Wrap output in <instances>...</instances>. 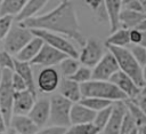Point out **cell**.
<instances>
[{"label":"cell","instance_id":"cell-1","mask_svg":"<svg viewBox=\"0 0 146 134\" xmlns=\"http://www.w3.org/2000/svg\"><path fill=\"white\" fill-rule=\"evenodd\" d=\"M18 24L30 30H44L58 36H65L76 41L81 47L84 46L87 40L80 31L75 8L70 0L59 1L50 11Z\"/></svg>","mask_w":146,"mask_h":134},{"label":"cell","instance_id":"cell-2","mask_svg":"<svg viewBox=\"0 0 146 134\" xmlns=\"http://www.w3.org/2000/svg\"><path fill=\"white\" fill-rule=\"evenodd\" d=\"M105 47L115 57L120 71L125 73L128 77H130L133 80V82L141 89L145 85L141 66L137 63V61L135 60L130 50L128 48H120V47H113V46H105Z\"/></svg>","mask_w":146,"mask_h":134},{"label":"cell","instance_id":"cell-3","mask_svg":"<svg viewBox=\"0 0 146 134\" xmlns=\"http://www.w3.org/2000/svg\"><path fill=\"white\" fill-rule=\"evenodd\" d=\"M82 97H96L106 100L110 102H119L128 100L127 96L112 82L90 80L86 84L80 85Z\"/></svg>","mask_w":146,"mask_h":134},{"label":"cell","instance_id":"cell-4","mask_svg":"<svg viewBox=\"0 0 146 134\" xmlns=\"http://www.w3.org/2000/svg\"><path fill=\"white\" fill-rule=\"evenodd\" d=\"M13 71L1 70L0 74V113L2 115L7 126L9 127L13 117V103L15 92L11 85Z\"/></svg>","mask_w":146,"mask_h":134},{"label":"cell","instance_id":"cell-5","mask_svg":"<svg viewBox=\"0 0 146 134\" xmlns=\"http://www.w3.org/2000/svg\"><path fill=\"white\" fill-rule=\"evenodd\" d=\"M50 116L49 121L51 126H59L64 128H68L71 126L70 123V112L73 105L72 102L64 98L59 94L52 95L50 98Z\"/></svg>","mask_w":146,"mask_h":134},{"label":"cell","instance_id":"cell-6","mask_svg":"<svg viewBox=\"0 0 146 134\" xmlns=\"http://www.w3.org/2000/svg\"><path fill=\"white\" fill-rule=\"evenodd\" d=\"M33 38L34 36L30 29L23 27L19 24L13 25L9 33L3 39V50L11 56H16Z\"/></svg>","mask_w":146,"mask_h":134},{"label":"cell","instance_id":"cell-7","mask_svg":"<svg viewBox=\"0 0 146 134\" xmlns=\"http://www.w3.org/2000/svg\"><path fill=\"white\" fill-rule=\"evenodd\" d=\"M31 32L33 33L34 37L40 38L44 44L51 46L52 48H55L59 52H62L67 57H72L75 60L79 58V52L75 49L73 44L71 41H68L67 39H65L64 37L58 36L56 33L44 31V30H31Z\"/></svg>","mask_w":146,"mask_h":134},{"label":"cell","instance_id":"cell-8","mask_svg":"<svg viewBox=\"0 0 146 134\" xmlns=\"http://www.w3.org/2000/svg\"><path fill=\"white\" fill-rule=\"evenodd\" d=\"M104 45L100 42L99 39L91 37L86 40L84 46L82 47L81 52L79 53V62L87 68H94L104 56L105 54Z\"/></svg>","mask_w":146,"mask_h":134},{"label":"cell","instance_id":"cell-9","mask_svg":"<svg viewBox=\"0 0 146 134\" xmlns=\"http://www.w3.org/2000/svg\"><path fill=\"white\" fill-rule=\"evenodd\" d=\"M119 65L111 52H106L102 60L91 70V80L110 81L111 77L119 71Z\"/></svg>","mask_w":146,"mask_h":134},{"label":"cell","instance_id":"cell-10","mask_svg":"<svg viewBox=\"0 0 146 134\" xmlns=\"http://www.w3.org/2000/svg\"><path fill=\"white\" fill-rule=\"evenodd\" d=\"M67 56L62 52L52 48L51 46L43 44L39 54L30 62L31 65H39L44 68H54L55 65H59V63L65 60Z\"/></svg>","mask_w":146,"mask_h":134},{"label":"cell","instance_id":"cell-11","mask_svg":"<svg viewBox=\"0 0 146 134\" xmlns=\"http://www.w3.org/2000/svg\"><path fill=\"white\" fill-rule=\"evenodd\" d=\"M59 82V72L55 68H43L36 78V87L42 93L55 92L58 89Z\"/></svg>","mask_w":146,"mask_h":134},{"label":"cell","instance_id":"cell-12","mask_svg":"<svg viewBox=\"0 0 146 134\" xmlns=\"http://www.w3.org/2000/svg\"><path fill=\"white\" fill-rule=\"evenodd\" d=\"M125 112H127V108L124 101L114 102L110 120L100 134H121V126Z\"/></svg>","mask_w":146,"mask_h":134},{"label":"cell","instance_id":"cell-13","mask_svg":"<svg viewBox=\"0 0 146 134\" xmlns=\"http://www.w3.org/2000/svg\"><path fill=\"white\" fill-rule=\"evenodd\" d=\"M110 82H112L113 85H115L127 96L128 100L135 98L141 92V89L133 82V80L130 77H128L125 73H123L122 71H120V70L111 77Z\"/></svg>","mask_w":146,"mask_h":134},{"label":"cell","instance_id":"cell-14","mask_svg":"<svg viewBox=\"0 0 146 134\" xmlns=\"http://www.w3.org/2000/svg\"><path fill=\"white\" fill-rule=\"evenodd\" d=\"M35 101L36 96H34L29 90L15 93L13 103V116H27L33 108Z\"/></svg>","mask_w":146,"mask_h":134},{"label":"cell","instance_id":"cell-15","mask_svg":"<svg viewBox=\"0 0 146 134\" xmlns=\"http://www.w3.org/2000/svg\"><path fill=\"white\" fill-rule=\"evenodd\" d=\"M27 116L39 128L41 126H43L49 120V116H50V101H49V98L42 97V98L36 100L33 108L31 109V111Z\"/></svg>","mask_w":146,"mask_h":134},{"label":"cell","instance_id":"cell-16","mask_svg":"<svg viewBox=\"0 0 146 134\" xmlns=\"http://www.w3.org/2000/svg\"><path fill=\"white\" fill-rule=\"evenodd\" d=\"M58 94L72 103H79L82 98L80 85L71 79L64 78L58 86Z\"/></svg>","mask_w":146,"mask_h":134},{"label":"cell","instance_id":"cell-17","mask_svg":"<svg viewBox=\"0 0 146 134\" xmlns=\"http://www.w3.org/2000/svg\"><path fill=\"white\" fill-rule=\"evenodd\" d=\"M96 112L86 108L80 103H73L70 112V123L71 125H81L92 123L95 119Z\"/></svg>","mask_w":146,"mask_h":134},{"label":"cell","instance_id":"cell-18","mask_svg":"<svg viewBox=\"0 0 146 134\" xmlns=\"http://www.w3.org/2000/svg\"><path fill=\"white\" fill-rule=\"evenodd\" d=\"M10 128L16 134H36L39 127L29 118V116H13Z\"/></svg>","mask_w":146,"mask_h":134},{"label":"cell","instance_id":"cell-19","mask_svg":"<svg viewBox=\"0 0 146 134\" xmlns=\"http://www.w3.org/2000/svg\"><path fill=\"white\" fill-rule=\"evenodd\" d=\"M104 3H105L106 11H107L110 30H111V33H113L121 27L120 14L122 10V1H120V0H106V1H104Z\"/></svg>","mask_w":146,"mask_h":134},{"label":"cell","instance_id":"cell-20","mask_svg":"<svg viewBox=\"0 0 146 134\" xmlns=\"http://www.w3.org/2000/svg\"><path fill=\"white\" fill-rule=\"evenodd\" d=\"M14 72L23 78V80L25 81V84L27 86V90L31 92L34 96H36V82H35V79H34V76H33L31 64L18 62L17 60H15V70H14Z\"/></svg>","mask_w":146,"mask_h":134},{"label":"cell","instance_id":"cell-21","mask_svg":"<svg viewBox=\"0 0 146 134\" xmlns=\"http://www.w3.org/2000/svg\"><path fill=\"white\" fill-rule=\"evenodd\" d=\"M43 41L38 38L34 37L15 57V60H17L18 62H23V63H30L40 52V49L43 46Z\"/></svg>","mask_w":146,"mask_h":134},{"label":"cell","instance_id":"cell-22","mask_svg":"<svg viewBox=\"0 0 146 134\" xmlns=\"http://www.w3.org/2000/svg\"><path fill=\"white\" fill-rule=\"evenodd\" d=\"M47 1L46 0H27L22 8L21 13L15 17L18 23L25 22L30 18H33L38 16V13L46 6Z\"/></svg>","mask_w":146,"mask_h":134},{"label":"cell","instance_id":"cell-23","mask_svg":"<svg viewBox=\"0 0 146 134\" xmlns=\"http://www.w3.org/2000/svg\"><path fill=\"white\" fill-rule=\"evenodd\" d=\"M145 18H146L145 14H140L122 8L120 14V25L122 29H127V30L136 29Z\"/></svg>","mask_w":146,"mask_h":134},{"label":"cell","instance_id":"cell-24","mask_svg":"<svg viewBox=\"0 0 146 134\" xmlns=\"http://www.w3.org/2000/svg\"><path fill=\"white\" fill-rule=\"evenodd\" d=\"M129 45H130L129 30L122 29V27L111 33V36L107 38L105 42V46H113V47H120V48H128Z\"/></svg>","mask_w":146,"mask_h":134},{"label":"cell","instance_id":"cell-25","mask_svg":"<svg viewBox=\"0 0 146 134\" xmlns=\"http://www.w3.org/2000/svg\"><path fill=\"white\" fill-rule=\"evenodd\" d=\"M25 2L26 0H2L0 2V16L16 17L21 13Z\"/></svg>","mask_w":146,"mask_h":134},{"label":"cell","instance_id":"cell-26","mask_svg":"<svg viewBox=\"0 0 146 134\" xmlns=\"http://www.w3.org/2000/svg\"><path fill=\"white\" fill-rule=\"evenodd\" d=\"M124 104H125L127 111L133 118V120H135V123L137 125V128L146 124V115L141 111V109L132 100H125L124 101Z\"/></svg>","mask_w":146,"mask_h":134},{"label":"cell","instance_id":"cell-27","mask_svg":"<svg viewBox=\"0 0 146 134\" xmlns=\"http://www.w3.org/2000/svg\"><path fill=\"white\" fill-rule=\"evenodd\" d=\"M79 103L84 105L86 108L90 109L94 112H98V111H100L105 108H108L113 104V102L102 100V98H96V97H82Z\"/></svg>","mask_w":146,"mask_h":134},{"label":"cell","instance_id":"cell-28","mask_svg":"<svg viewBox=\"0 0 146 134\" xmlns=\"http://www.w3.org/2000/svg\"><path fill=\"white\" fill-rule=\"evenodd\" d=\"M79 68H80L79 60H75L72 57H66L59 63V72L65 78H70L71 76H73Z\"/></svg>","mask_w":146,"mask_h":134},{"label":"cell","instance_id":"cell-29","mask_svg":"<svg viewBox=\"0 0 146 134\" xmlns=\"http://www.w3.org/2000/svg\"><path fill=\"white\" fill-rule=\"evenodd\" d=\"M65 134H100V131L94 125V123L81 124V125H71Z\"/></svg>","mask_w":146,"mask_h":134},{"label":"cell","instance_id":"cell-30","mask_svg":"<svg viewBox=\"0 0 146 134\" xmlns=\"http://www.w3.org/2000/svg\"><path fill=\"white\" fill-rule=\"evenodd\" d=\"M112 108H113V104L108 108H105V109L96 112V116H95V119H94L92 123L100 131V133L110 120V117H111V113H112Z\"/></svg>","mask_w":146,"mask_h":134},{"label":"cell","instance_id":"cell-31","mask_svg":"<svg viewBox=\"0 0 146 134\" xmlns=\"http://www.w3.org/2000/svg\"><path fill=\"white\" fill-rule=\"evenodd\" d=\"M67 79H71V80H73L74 82H76L79 85L86 84V82H88V81L91 80V69L82 65V66H80L76 70V72L73 76H71Z\"/></svg>","mask_w":146,"mask_h":134},{"label":"cell","instance_id":"cell-32","mask_svg":"<svg viewBox=\"0 0 146 134\" xmlns=\"http://www.w3.org/2000/svg\"><path fill=\"white\" fill-rule=\"evenodd\" d=\"M128 49L141 68L146 65V47H143L140 45H131V47Z\"/></svg>","mask_w":146,"mask_h":134},{"label":"cell","instance_id":"cell-33","mask_svg":"<svg viewBox=\"0 0 146 134\" xmlns=\"http://www.w3.org/2000/svg\"><path fill=\"white\" fill-rule=\"evenodd\" d=\"M0 69L1 70H15V58L5 50L0 52Z\"/></svg>","mask_w":146,"mask_h":134},{"label":"cell","instance_id":"cell-34","mask_svg":"<svg viewBox=\"0 0 146 134\" xmlns=\"http://www.w3.org/2000/svg\"><path fill=\"white\" fill-rule=\"evenodd\" d=\"M13 16H0V40H3L13 27Z\"/></svg>","mask_w":146,"mask_h":134},{"label":"cell","instance_id":"cell-35","mask_svg":"<svg viewBox=\"0 0 146 134\" xmlns=\"http://www.w3.org/2000/svg\"><path fill=\"white\" fill-rule=\"evenodd\" d=\"M137 129V125L133 120V118L131 117V115L127 111L122 121V126H121V134H129L133 131Z\"/></svg>","mask_w":146,"mask_h":134},{"label":"cell","instance_id":"cell-36","mask_svg":"<svg viewBox=\"0 0 146 134\" xmlns=\"http://www.w3.org/2000/svg\"><path fill=\"white\" fill-rule=\"evenodd\" d=\"M122 8H123V9H127V10H131V11H136V13L145 14L140 0H128V1H122Z\"/></svg>","mask_w":146,"mask_h":134},{"label":"cell","instance_id":"cell-37","mask_svg":"<svg viewBox=\"0 0 146 134\" xmlns=\"http://www.w3.org/2000/svg\"><path fill=\"white\" fill-rule=\"evenodd\" d=\"M11 85H13V89L15 93H21L24 90H27V86L25 84V81L23 80L22 77H19L17 73L13 72V77H11Z\"/></svg>","mask_w":146,"mask_h":134},{"label":"cell","instance_id":"cell-38","mask_svg":"<svg viewBox=\"0 0 146 134\" xmlns=\"http://www.w3.org/2000/svg\"><path fill=\"white\" fill-rule=\"evenodd\" d=\"M129 40L131 45H140L143 41V32L137 29L129 30Z\"/></svg>","mask_w":146,"mask_h":134},{"label":"cell","instance_id":"cell-39","mask_svg":"<svg viewBox=\"0 0 146 134\" xmlns=\"http://www.w3.org/2000/svg\"><path fill=\"white\" fill-rule=\"evenodd\" d=\"M67 128L59 127V126H48L46 128L39 129L36 134H65Z\"/></svg>","mask_w":146,"mask_h":134},{"label":"cell","instance_id":"cell-40","mask_svg":"<svg viewBox=\"0 0 146 134\" xmlns=\"http://www.w3.org/2000/svg\"><path fill=\"white\" fill-rule=\"evenodd\" d=\"M132 101H133V102L141 109V111L146 115V96L140 93L138 96H136L135 98H132Z\"/></svg>","mask_w":146,"mask_h":134},{"label":"cell","instance_id":"cell-41","mask_svg":"<svg viewBox=\"0 0 146 134\" xmlns=\"http://www.w3.org/2000/svg\"><path fill=\"white\" fill-rule=\"evenodd\" d=\"M103 2H104V1H99V0H88V1H86V3H87L94 11H96V10L103 5Z\"/></svg>","mask_w":146,"mask_h":134},{"label":"cell","instance_id":"cell-42","mask_svg":"<svg viewBox=\"0 0 146 134\" xmlns=\"http://www.w3.org/2000/svg\"><path fill=\"white\" fill-rule=\"evenodd\" d=\"M0 132H8V126L1 113H0Z\"/></svg>","mask_w":146,"mask_h":134},{"label":"cell","instance_id":"cell-43","mask_svg":"<svg viewBox=\"0 0 146 134\" xmlns=\"http://www.w3.org/2000/svg\"><path fill=\"white\" fill-rule=\"evenodd\" d=\"M137 30H139V31H141V32H146V18L136 27Z\"/></svg>","mask_w":146,"mask_h":134},{"label":"cell","instance_id":"cell-44","mask_svg":"<svg viewBox=\"0 0 146 134\" xmlns=\"http://www.w3.org/2000/svg\"><path fill=\"white\" fill-rule=\"evenodd\" d=\"M137 131H138V134H146V124L140 126V127H138Z\"/></svg>","mask_w":146,"mask_h":134},{"label":"cell","instance_id":"cell-45","mask_svg":"<svg viewBox=\"0 0 146 134\" xmlns=\"http://www.w3.org/2000/svg\"><path fill=\"white\" fill-rule=\"evenodd\" d=\"M141 72H143V78H144V81L146 82V65H144L141 68Z\"/></svg>","mask_w":146,"mask_h":134},{"label":"cell","instance_id":"cell-46","mask_svg":"<svg viewBox=\"0 0 146 134\" xmlns=\"http://www.w3.org/2000/svg\"><path fill=\"white\" fill-rule=\"evenodd\" d=\"M143 95H145L146 96V82H145V85H144V87L141 88V92H140Z\"/></svg>","mask_w":146,"mask_h":134},{"label":"cell","instance_id":"cell-47","mask_svg":"<svg viewBox=\"0 0 146 134\" xmlns=\"http://www.w3.org/2000/svg\"><path fill=\"white\" fill-rule=\"evenodd\" d=\"M8 134H16V133H15V132H14L11 128H9V131H8Z\"/></svg>","mask_w":146,"mask_h":134},{"label":"cell","instance_id":"cell-48","mask_svg":"<svg viewBox=\"0 0 146 134\" xmlns=\"http://www.w3.org/2000/svg\"><path fill=\"white\" fill-rule=\"evenodd\" d=\"M129 134H138V131L136 129V131H133V132H131V133H129Z\"/></svg>","mask_w":146,"mask_h":134},{"label":"cell","instance_id":"cell-49","mask_svg":"<svg viewBox=\"0 0 146 134\" xmlns=\"http://www.w3.org/2000/svg\"><path fill=\"white\" fill-rule=\"evenodd\" d=\"M0 134H8L7 132H0Z\"/></svg>","mask_w":146,"mask_h":134},{"label":"cell","instance_id":"cell-50","mask_svg":"<svg viewBox=\"0 0 146 134\" xmlns=\"http://www.w3.org/2000/svg\"><path fill=\"white\" fill-rule=\"evenodd\" d=\"M145 16H146V9H145Z\"/></svg>","mask_w":146,"mask_h":134}]
</instances>
